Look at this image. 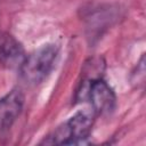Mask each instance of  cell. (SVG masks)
<instances>
[{"mask_svg": "<svg viewBox=\"0 0 146 146\" xmlns=\"http://www.w3.org/2000/svg\"><path fill=\"white\" fill-rule=\"evenodd\" d=\"M57 55L58 47L56 44L48 43L25 56L18 67L23 82L29 86H36L41 83L54 68Z\"/></svg>", "mask_w": 146, "mask_h": 146, "instance_id": "obj_1", "label": "cell"}, {"mask_svg": "<svg viewBox=\"0 0 146 146\" xmlns=\"http://www.w3.org/2000/svg\"><path fill=\"white\" fill-rule=\"evenodd\" d=\"M24 105V95L19 89H13L0 98V133L7 132L19 116Z\"/></svg>", "mask_w": 146, "mask_h": 146, "instance_id": "obj_4", "label": "cell"}, {"mask_svg": "<svg viewBox=\"0 0 146 146\" xmlns=\"http://www.w3.org/2000/svg\"><path fill=\"white\" fill-rule=\"evenodd\" d=\"M87 98L90 100L94 112L98 115H107L115 110V94L110 84L102 78H97L90 81Z\"/></svg>", "mask_w": 146, "mask_h": 146, "instance_id": "obj_3", "label": "cell"}, {"mask_svg": "<svg viewBox=\"0 0 146 146\" xmlns=\"http://www.w3.org/2000/svg\"><path fill=\"white\" fill-rule=\"evenodd\" d=\"M25 58L24 48L18 40L7 32H0V64L13 68L19 67Z\"/></svg>", "mask_w": 146, "mask_h": 146, "instance_id": "obj_5", "label": "cell"}, {"mask_svg": "<svg viewBox=\"0 0 146 146\" xmlns=\"http://www.w3.org/2000/svg\"><path fill=\"white\" fill-rule=\"evenodd\" d=\"M94 124V117L88 111H80L70 117L65 123L56 128L42 144L74 145L83 144L89 137Z\"/></svg>", "mask_w": 146, "mask_h": 146, "instance_id": "obj_2", "label": "cell"}]
</instances>
